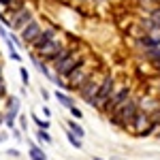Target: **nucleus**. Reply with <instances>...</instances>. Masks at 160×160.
Segmentation results:
<instances>
[{
  "label": "nucleus",
  "instance_id": "23",
  "mask_svg": "<svg viewBox=\"0 0 160 160\" xmlns=\"http://www.w3.org/2000/svg\"><path fill=\"white\" fill-rule=\"evenodd\" d=\"M7 96H9V88H7L4 77H0V100H7Z\"/></svg>",
  "mask_w": 160,
  "mask_h": 160
},
{
  "label": "nucleus",
  "instance_id": "19",
  "mask_svg": "<svg viewBox=\"0 0 160 160\" xmlns=\"http://www.w3.org/2000/svg\"><path fill=\"white\" fill-rule=\"evenodd\" d=\"M30 120L37 124V128H43V130H49V126H51L49 120H41V118H38V115H34V113L30 115Z\"/></svg>",
  "mask_w": 160,
  "mask_h": 160
},
{
  "label": "nucleus",
  "instance_id": "34",
  "mask_svg": "<svg viewBox=\"0 0 160 160\" xmlns=\"http://www.w3.org/2000/svg\"><path fill=\"white\" fill-rule=\"evenodd\" d=\"M92 160H105V158H98V156H94V158H92Z\"/></svg>",
  "mask_w": 160,
  "mask_h": 160
},
{
  "label": "nucleus",
  "instance_id": "17",
  "mask_svg": "<svg viewBox=\"0 0 160 160\" xmlns=\"http://www.w3.org/2000/svg\"><path fill=\"white\" fill-rule=\"evenodd\" d=\"M143 58L149 62V64H160V47H156V49H148V51H143Z\"/></svg>",
  "mask_w": 160,
  "mask_h": 160
},
{
  "label": "nucleus",
  "instance_id": "38",
  "mask_svg": "<svg viewBox=\"0 0 160 160\" xmlns=\"http://www.w3.org/2000/svg\"><path fill=\"white\" fill-rule=\"evenodd\" d=\"M0 115H2V113H0Z\"/></svg>",
  "mask_w": 160,
  "mask_h": 160
},
{
  "label": "nucleus",
  "instance_id": "2",
  "mask_svg": "<svg viewBox=\"0 0 160 160\" xmlns=\"http://www.w3.org/2000/svg\"><path fill=\"white\" fill-rule=\"evenodd\" d=\"M118 90V81H115V75L113 73H102V79H100V88H98V94L96 98L92 100V109H102V105L113 96V92Z\"/></svg>",
  "mask_w": 160,
  "mask_h": 160
},
{
  "label": "nucleus",
  "instance_id": "24",
  "mask_svg": "<svg viewBox=\"0 0 160 160\" xmlns=\"http://www.w3.org/2000/svg\"><path fill=\"white\" fill-rule=\"evenodd\" d=\"M68 113H71V118H73V120H83V111L79 109L77 105H75V107H71V109H68Z\"/></svg>",
  "mask_w": 160,
  "mask_h": 160
},
{
  "label": "nucleus",
  "instance_id": "33",
  "mask_svg": "<svg viewBox=\"0 0 160 160\" xmlns=\"http://www.w3.org/2000/svg\"><path fill=\"white\" fill-rule=\"evenodd\" d=\"M156 73H158V77H160V64H156Z\"/></svg>",
  "mask_w": 160,
  "mask_h": 160
},
{
  "label": "nucleus",
  "instance_id": "15",
  "mask_svg": "<svg viewBox=\"0 0 160 160\" xmlns=\"http://www.w3.org/2000/svg\"><path fill=\"white\" fill-rule=\"evenodd\" d=\"M66 128H68L71 132H75L79 139H83V137H86V128L79 124V120H66Z\"/></svg>",
  "mask_w": 160,
  "mask_h": 160
},
{
  "label": "nucleus",
  "instance_id": "13",
  "mask_svg": "<svg viewBox=\"0 0 160 160\" xmlns=\"http://www.w3.org/2000/svg\"><path fill=\"white\" fill-rule=\"evenodd\" d=\"M53 98L60 102V107H64V109H71V107H75L77 102H75V98L66 92V90H56L53 92Z\"/></svg>",
  "mask_w": 160,
  "mask_h": 160
},
{
  "label": "nucleus",
  "instance_id": "9",
  "mask_svg": "<svg viewBox=\"0 0 160 160\" xmlns=\"http://www.w3.org/2000/svg\"><path fill=\"white\" fill-rule=\"evenodd\" d=\"M64 47H66V45H64V41L58 37V38H53V41H49L45 47H41L38 51H34V53H37L38 58H43L47 64H51V60L56 58V53H58V51H62Z\"/></svg>",
  "mask_w": 160,
  "mask_h": 160
},
{
  "label": "nucleus",
  "instance_id": "30",
  "mask_svg": "<svg viewBox=\"0 0 160 160\" xmlns=\"http://www.w3.org/2000/svg\"><path fill=\"white\" fill-rule=\"evenodd\" d=\"M43 115H45V120H49V118H51V109L47 107V105L43 107Z\"/></svg>",
  "mask_w": 160,
  "mask_h": 160
},
{
  "label": "nucleus",
  "instance_id": "18",
  "mask_svg": "<svg viewBox=\"0 0 160 160\" xmlns=\"http://www.w3.org/2000/svg\"><path fill=\"white\" fill-rule=\"evenodd\" d=\"M66 141H68V145L75 149H81L83 148V139H79V137L75 135V132H71L68 128H66Z\"/></svg>",
  "mask_w": 160,
  "mask_h": 160
},
{
  "label": "nucleus",
  "instance_id": "26",
  "mask_svg": "<svg viewBox=\"0 0 160 160\" xmlns=\"http://www.w3.org/2000/svg\"><path fill=\"white\" fill-rule=\"evenodd\" d=\"M11 135H13V139H15V141H22V139H24V132H22V130H19V128H13L11 130Z\"/></svg>",
  "mask_w": 160,
  "mask_h": 160
},
{
  "label": "nucleus",
  "instance_id": "21",
  "mask_svg": "<svg viewBox=\"0 0 160 160\" xmlns=\"http://www.w3.org/2000/svg\"><path fill=\"white\" fill-rule=\"evenodd\" d=\"M19 79H22V83L28 88V83H30V73H28L26 66H19Z\"/></svg>",
  "mask_w": 160,
  "mask_h": 160
},
{
  "label": "nucleus",
  "instance_id": "16",
  "mask_svg": "<svg viewBox=\"0 0 160 160\" xmlns=\"http://www.w3.org/2000/svg\"><path fill=\"white\" fill-rule=\"evenodd\" d=\"M34 137H37V143L38 145H51L53 143V137L49 135V130H43V128H37V132H34Z\"/></svg>",
  "mask_w": 160,
  "mask_h": 160
},
{
  "label": "nucleus",
  "instance_id": "1",
  "mask_svg": "<svg viewBox=\"0 0 160 160\" xmlns=\"http://www.w3.org/2000/svg\"><path fill=\"white\" fill-rule=\"evenodd\" d=\"M139 111H141V100L132 96V98L126 100L118 111H113L111 115H107V120H109V124H113V126L128 130V126H130L132 120L139 115Z\"/></svg>",
  "mask_w": 160,
  "mask_h": 160
},
{
  "label": "nucleus",
  "instance_id": "12",
  "mask_svg": "<svg viewBox=\"0 0 160 160\" xmlns=\"http://www.w3.org/2000/svg\"><path fill=\"white\" fill-rule=\"evenodd\" d=\"M4 113H11L15 118H19V113H22V98L15 96V94H9L7 100H4Z\"/></svg>",
  "mask_w": 160,
  "mask_h": 160
},
{
  "label": "nucleus",
  "instance_id": "32",
  "mask_svg": "<svg viewBox=\"0 0 160 160\" xmlns=\"http://www.w3.org/2000/svg\"><path fill=\"white\" fill-rule=\"evenodd\" d=\"M75 2H81V4H92V2H100V0H75Z\"/></svg>",
  "mask_w": 160,
  "mask_h": 160
},
{
  "label": "nucleus",
  "instance_id": "10",
  "mask_svg": "<svg viewBox=\"0 0 160 160\" xmlns=\"http://www.w3.org/2000/svg\"><path fill=\"white\" fill-rule=\"evenodd\" d=\"M137 47H139L141 51H148V49H156V47H160V30L139 34V37H137Z\"/></svg>",
  "mask_w": 160,
  "mask_h": 160
},
{
  "label": "nucleus",
  "instance_id": "20",
  "mask_svg": "<svg viewBox=\"0 0 160 160\" xmlns=\"http://www.w3.org/2000/svg\"><path fill=\"white\" fill-rule=\"evenodd\" d=\"M28 115L26 113H19V118H17V128L22 130V132H28Z\"/></svg>",
  "mask_w": 160,
  "mask_h": 160
},
{
  "label": "nucleus",
  "instance_id": "5",
  "mask_svg": "<svg viewBox=\"0 0 160 160\" xmlns=\"http://www.w3.org/2000/svg\"><path fill=\"white\" fill-rule=\"evenodd\" d=\"M100 79H102V75H92V77H90V79H88L86 83H83V86L79 88V92H77V94H79V98L83 100V102H86V105H92V100L96 98V94H98V88H100Z\"/></svg>",
  "mask_w": 160,
  "mask_h": 160
},
{
  "label": "nucleus",
  "instance_id": "31",
  "mask_svg": "<svg viewBox=\"0 0 160 160\" xmlns=\"http://www.w3.org/2000/svg\"><path fill=\"white\" fill-rule=\"evenodd\" d=\"M41 96H43V100H49V92H47V90H45V88H41Z\"/></svg>",
  "mask_w": 160,
  "mask_h": 160
},
{
  "label": "nucleus",
  "instance_id": "4",
  "mask_svg": "<svg viewBox=\"0 0 160 160\" xmlns=\"http://www.w3.org/2000/svg\"><path fill=\"white\" fill-rule=\"evenodd\" d=\"M128 98H132V88L130 86H118V90L113 92V96H111L105 105H102V109H100V113H105V115H111L113 111H118L120 107H122L124 102Z\"/></svg>",
  "mask_w": 160,
  "mask_h": 160
},
{
  "label": "nucleus",
  "instance_id": "27",
  "mask_svg": "<svg viewBox=\"0 0 160 160\" xmlns=\"http://www.w3.org/2000/svg\"><path fill=\"white\" fill-rule=\"evenodd\" d=\"M7 156H11V158H19L22 154H19V149H15V148H9V149H7Z\"/></svg>",
  "mask_w": 160,
  "mask_h": 160
},
{
  "label": "nucleus",
  "instance_id": "39",
  "mask_svg": "<svg viewBox=\"0 0 160 160\" xmlns=\"http://www.w3.org/2000/svg\"><path fill=\"white\" fill-rule=\"evenodd\" d=\"M47 160H49V158H47Z\"/></svg>",
  "mask_w": 160,
  "mask_h": 160
},
{
  "label": "nucleus",
  "instance_id": "29",
  "mask_svg": "<svg viewBox=\"0 0 160 160\" xmlns=\"http://www.w3.org/2000/svg\"><path fill=\"white\" fill-rule=\"evenodd\" d=\"M13 4V0H0V9H9Z\"/></svg>",
  "mask_w": 160,
  "mask_h": 160
},
{
  "label": "nucleus",
  "instance_id": "3",
  "mask_svg": "<svg viewBox=\"0 0 160 160\" xmlns=\"http://www.w3.org/2000/svg\"><path fill=\"white\" fill-rule=\"evenodd\" d=\"M86 62H88L86 56H83L79 49H75L73 53L66 58V60H62L60 64H56V66H51V68H53V73H56V75H60V77H64V79H66V77L73 73V71H77L79 66H83Z\"/></svg>",
  "mask_w": 160,
  "mask_h": 160
},
{
  "label": "nucleus",
  "instance_id": "36",
  "mask_svg": "<svg viewBox=\"0 0 160 160\" xmlns=\"http://www.w3.org/2000/svg\"><path fill=\"white\" fill-rule=\"evenodd\" d=\"M158 94H160V79H158Z\"/></svg>",
  "mask_w": 160,
  "mask_h": 160
},
{
  "label": "nucleus",
  "instance_id": "14",
  "mask_svg": "<svg viewBox=\"0 0 160 160\" xmlns=\"http://www.w3.org/2000/svg\"><path fill=\"white\" fill-rule=\"evenodd\" d=\"M28 156H30V160H47V152L43 149V145L30 141L28 143Z\"/></svg>",
  "mask_w": 160,
  "mask_h": 160
},
{
  "label": "nucleus",
  "instance_id": "35",
  "mask_svg": "<svg viewBox=\"0 0 160 160\" xmlns=\"http://www.w3.org/2000/svg\"><path fill=\"white\" fill-rule=\"evenodd\" d=\"M0 77H2V62H0Z\"/></svg>",
  "mask_w": 160,
  "mask_h": 160
},
{
  "label": "nucleus",
  "instance_id": "37",
  "mask_svg": "<svg viewBox=\"0 0 160 160\" xmlns=\"http://www.w3.org/2000/svg\"><path fill=\"white\" fill-rule=\"evenodd\" d=\"M100 2H111V0H100Z\"/></svg>",
  "mask_w": 160,
  "mask_h": 160
},
{
  "label": "nucleus",
  "instance_id": "7",
  "mask_svg": "<svg viewBox=\"0 0 160 160\" xmlns=\"http://www.w3.org/2000/svg\"><path fill=\"white\" fill-rule=\"evenodd\" d=\"M32 19H37V17H34V11L26 4L24 9H19V11H15L11 15V32H22Z\"/></svg>",
  "mask_w": 160,
  "mask_h": 160
},
{
  "label": "nucleus",
  "instance_id": "6",
  "mask_svg": "<svg viewBox=\"0 0 160 160\" xmlns=\"http://www.w3.org/2000/svg\"><path fill=\"white\" fill-rule=\"evenodd\" d=\"M92 75H94V71L88 68V62L83 66H79L77 71H73V73L66 77V81H68V92H79V88L83 86Z\"/></svg>",
  "mask_w": 160,
  "mask_h": 160
},
{
  "label": "nucleus",
  "instance_id": "22",
  "mask_svg": "<svg viewBox=\"0 0 160 160\" xmlns=\"http://www.w3.org/2000/svg\"><path fill=\"white\" fill-rule=\"evenodd\" d=\"M149 17H152V22L156 24V28L160 30V7H156V9H152V11H149Z\"/></svg>",
  "mask_w": 160,
  "mask_h": 160
},
{
  "label": "nucleus",
  "instance_id": "25",
  "mask_svg": "<svg viewBox=\"0 0 160 160\" xmlns=\"http://www.w3.org/2000/svg\"><path fill=\"white\" fill-rule=\"evenodd\" d=\"M9 137H13L11 130H7V128H4V130L0 132V143H7V141H9Z\"/></svg>",
  "mask_w": 160,
  "mask_h": 160
},
{
  "label": "nucleus",
  "instance_id": "11",
  "mask_svg": "<svg viewBox=\"0 0 160 160\" xmlns=\"http://www.w3.org/2000/svg\"><path fill=\"white\" fill-rule=\"evenodd\" d=\"M58 37H60V30H58L56 26H45V28H43V32L38 34V38L32 43V47H30V49L38 51L41 47H45L49 41H53V38H58Z\"/></svg>",
  "mask_w": 160,
  "mask_h": 160
},
{
  "label": "nucleus",
  "instance_id": "8",
  "mask_svg": "<svg viewBox=\"0 0 160 160\" xmlns=\"http://www.w3.org/2000/svg\"><path fill=\"white\" fill-rule=\"evenodd\" d=\"M43 28H45V26L41 24L38 19H32V22L26 26L22 32H17V34H19V38H22V43H24L26 47H32V43H34L38 38V34L43 32Z\"/></svg>",
  "mask_w": 160,
  "mask_h": 160
},
{
  "label": "nucleus",
  "instance_id": "28",
  "mask_svg": "<svg viewBox=\"0 0 160 160\" xmlns=\"http://www.w3.org/2000/svg\"><path fill=\"white\" fill-rule=\"evenodd\" d=\"M9 58L11 60H15V62H22V56H19V51L15 49V51H9Z\"/></svg>",
  "mask_w": 160,
  "mask_h": 160
}]
</instances>
